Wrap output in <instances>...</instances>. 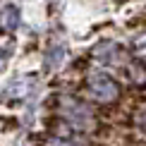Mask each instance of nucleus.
Instances as JSON below:
<instances>
[{"label": "nucleus", "mask_w": 146, "mask_h": 146, "mask_svg": "<svg viewBox=\"0 0 146 146\" xmlns=\"http://www.w3.org/2000/svg\"><path fill=\"white\" fill-rule=\"evenodd\" d=\"M60 115L67 120V125L77 127V129H91L94 127V113L86 103L77 98H62L60 101Z\"/></svg>", "instance_id": "1"}, {"label": "nucleus", "mask_w": 146, "mask_h": 146, "mask_svg": "<svg viewBox=\"0 0 146 146\" xmlns=\"http://www.w3.org/2000/svg\"><path fill=\"white\" fill-rule=\"evenodd\" d=\"M89 89H91V94L98 101H103V103H113V101H117V96H120L117 82H115L110 74H106V72H91L89 74Z\"/></svg>", "instance_id": "2"}, {"label": "nucleus", "mask_w": 146, "mask_h": 146, "mask_svg": "<svg viewBox=\"0 0 146 146\" xmlns=\"http://www.w3.org/2000/svg\"><path fill=\"white\" fill-rule=\"evenodd\" d=\"M94 55L98 58L101 62H106V65L122 62V50H120V46L113 43V41H103V43H98L94 48Z\"/></svg>", "instance_id": "3"}, {"label": "nucleus", "mask_w": 146, "mask_h": 146, "mask_svg": "<svg viewBox=\"0 0 146 146\" xmlns=\"http://www.w3.org/2000/svg\"><path fill=\"white\" fill-rule=\"evenodd\" d=\"M0 27H3V31H15L19 27V7L15 3H7L0 10Z\"/></svg>", "instance_id": "4"}, {"label": "nucleus", "mask_w": 146, "mask_h": 146, "mask_svg": "<svg viewBox=\"0 0 146 146\" xmlns=\"http://www.w3.org/2000/svg\"><path fill=\"white\" fill-rule=\"evenodd\" d=\"M62 60H65V43L62 41H53L50 48L46 50V70L48 72L58 70L62 65Z\"/></svg>", "instance_id": "5"}, {"label": "nucleus", "mask_w": 146, "mask_h": 146, "mask_svg": "<svg viewBox=\"0 0 146 146\" xmlns=\"http://www.w3.org/2000/svg\"><path fill=\"white\" fill-rule=\"evenodd\" d=\"M132 48H134L137 58H141V60H146V34H139L137 38L132 41Z\"/></svg>", "instance_id": "6"}, {"label": "nucleus", "mask_w": 146, "mask_h": 146, "mask_svg": "<svg viewBox=\"0 0 146 146\" xmlns=\"http://www.w3.org/2000/svg\"><path fill=\"white\" fill-rule=\"evenodd\" d=\"M137 127L141 132H146V108H141V110L137 113Z\"/></svg>", "instance_id": "7"}, {"label": "nucleus", "mask_w": 146, "mask_h": 146, "mask_svg": "<svg viewBox=\"0 0 146 146\" xmlns=\"http://www.w3.org/2000/svg\"><path fill=\"white\" fill-rule=\"evenodd\" d=\"M132 77H134V79H139V82H144V79H146V74H144V70L141 67H139V65H132Z\"/></svg>", "instance_id": "8"}, {"label": "nucleus", "mask_w": 146, "mask_h": 146, "mask_svg": "<svg viewBox=\"0 0 146 146\" xmlns=\"http://www.w3.org/2000/svg\"><path fill=\"white\" fill-rule=\"evenodd\" d=\"M50 146H77L74 141H65V139H53Z\"/></svg>", "instance_id": "9"}]
</instances>
